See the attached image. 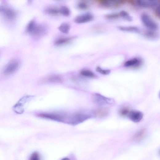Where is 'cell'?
<instances>
[{
  "label": "cell",
  "mask_w": 160,
  "mask_h": 160,
  "mask_svg": "<svg viewBox=\"0 0 160 160\" xmlns=\"http://www.w3.org/2000/svg\"><path fill=\"white\" fill-rule=\"evenodd\" d=\"M81 74L83 76L88 78H93L96 77V75L93 72L88 70H82L81 72Z\"/></svg>",
  "instance_id": "44dd1931"
},
{
  "label": "cell",
  "mask_w": 160,
  "mask_h": 160,
  "mask_svg": "<svg viewBox=\"0 0 160 160\" xmlns=\"http://www.w3.org/2000/svg\"><path fill=\"white\" fill-rule=\"evenodd\" d=\"M141 59L137 58H134L126 62L124 66L126 67H136L141 65L142 64Z\"/></svg>",
  "instance_id": "8fae6325"
},
{
  "label": "cell",
  "mask_w": 160,
  "mask_h": 160,
  "mask_svg": "<svg viewBox=\"0 0 160 160\" xmlns=\"http://www.w3.org/2000/svg\"><path fill=\"white\" fill-rule=\"evenodd\" d=\"M62 160H70V159L68 158H65L62 159Z\"/></svg>",
  "instance_id": "f546056e"
},
{
  "label": "cell",
  "mask_w": 160,
  "mask_h": 160,
  "mask_svg": "<svg viewBox=\"0 0 160 160\" xmlns=\"http://www.w3.org/2000/svg\"><path fill=\"white\" fill-rule=\"evenodd\" d=\"M94 18V16L91 13L88 12L78 16L74 21L78 24H83L91 21Z\"/></svg>",
  "instance_id": "ba28073f"
},
{
  "label": "cell",
  "mask_w": 160,
  "mask_h": 160,
  "mask_svg": "<svg viewBox=\"0 0 160 160\" xmlns=\"http://www.w3.org/2000/svg\"><path fill=\"white\" fill-rule=\"evenodd\" d=\"M96 70L99 73L105 75L109 74L111 72L110 70L104 69L99 67H97L96 68Z\"/></svg>",
  "instance_id": "d4e9b609"
},
{
  "label": "cell",
  "mask_w": 160,
  "mask_h": 160,
  "mask_svg": "<svg viewBox=\"0 0 160 160\" xmlns=\"http://www.w3.org/2000/svg\"><path fill=\"white\" fill-rule=\"evenodd\" d=\"M33 97L31 96H23L13 107V110L16 114H22L24 112V106L26 103L30 101Z\"/></svg>",
  "instance_id": "277c9868"
},
{
  "label": "cell",
  "mask_w": 160,
  "mask_h": 160,
  "mask_svg": "<svg viewBox=\"0 0 160 160\" xmlns=\"http://www.w3.org/2000/svg\"><path fill=\"white\" fill-rule=\"evenodd\" d=\"M130 111L128 107H124L120 109L119 114L122 116H128Z\"/></svg>",
  "instance_id": "cb8c5ba5"
},
{
  "label": "cell",
  "mask_w": 160,
  "mask_h": 160,
  "mask_svg": "<svg viewBox=\"0 0 160 160\" xmlns=\"http://www.w3.org/2000/svg\"><path fill=\"white\" fill-rule=\"evenodd\" d=\"M109 113V110L107 108H102L98 109L95 112V115L102 118L106 116Z\"/></svg>",
  "instance_id": "e0dca14e"
},
{
  "label": "cell",
  "mask_w": 160,
  "mask_h": 160,
  "mask_svg": "<svg viewBox=\"0 0 160 160\" xmlns=\"http://www.w3.org/2000/svg\"><path fill=\"white\" fill-rule=\"evenodd\" d=\"M45 11L48 14L53 16L57 15L60 13L59 9L54 6L47 7L45 9Z\"/></svg>",
  "instance_id": "2e32d148"
},
{
  "label": "cell",
  "mask_w": 160,
  "mask_h": 160,
  "mask_svg": "<svg viewBox=\"0 0 160 160\" xmlns=\"http://www.w3.org/2000/svg\"><path fill=\"white\" fill-rule=\"evenodd\" d=\"M62 81V78L57 75H51L46 78V82L50 83H59L61 82Z\"/></svg>",
  "instance_id": "5bb4252c"
},
{
  "label": "cell",
  "mask_w": 160,
  "mask_h": 160,
  "mask_svg": "<svg viewBox=\"0 0 160 160\" xmlns=\"http://www.w3.org/2000/svg\"><path fill=\"white\" fill-rule=\"evenodd\" d=\"M37 115L43 118L63 122H67L68 118L66 114L62 113H43L38 114Z\"/></svg>",
  "instance_id": "3957f363"
},
{
  "label": "cell",
  "mask_w": 160,
  "mask_h": 160,
  "mask_svg": "<svg viewBox=\"0 0 160 160\" xmlns=\"http://www.w3.org/2000/svg\"><path fill=\"white\" fill-rule=\"evenodd\" d=\"M60 31L64 34H67L69 32L70 29V26L67 23H64L60 26L58 28Z\"/></svg>",
  "instance_id": "d6986e66"
},
{
  "label": "cell",
  "mask_w": 160,
  "mask_h": 160,
  "mask_svg": "<svg viewBox=\"0 0 160 160\" xmlns=\"http://www.w3.org/2000/svg\"><path fill=\"white\" fill-rule=\"evenodd\" d=\"M119 16V14L118 13H112L108 14L106 15V18L109 19H115L118 18Z\"/></svg>",
  "instance_id": "4316f807"
},
{
  "label": "cell",
  "mask_w": 160,
  "mask_h": 160,
  "mask_svg": "<svg viewBox=\"0 0 160 160\" xmlns=\"http://www.w3.org/2000/svg\"><path fill=\"white\" fill-rule=\"evenodd\" d=\"M93 99L95 103L99 106L112 105L115 103L113 99L106 97L98 93L94 94Z\"/></svg>",
  "instance_id": "5b68a950"
},
{
  "label": "cell",
  "mask_w": 160,
  "mask_h": 160,
  "mask_svg": "<svg viewBox=\"0 0 160 160\" xmlns=\"http://www.w3.org/2000/svg\"><path fill=\"white\" fill-rule=\"evenodd\" d=\"M146 134L145 129H142L138 131L134 135L133 140L136 142H138L142 141L144 138Z\"/></svg>",
  "instance_id": "4fadbf2b"
},
{
  "label": "cell",
  "mask_w": 160,
  "mask_h": 160,
  "mask_svg": "<svg viewBox=\"0 0 160 160\" xmlns=\"http://www.w3.org/2000/svg\"><path fill=\"white\" fill-rule=\"evenodd\" d=\"M95 115V112L90 113H77L69 116L67 122L69 124L76 125L82 123Z\"/></svg>",
  "instance_id": "6da1fadb"
},
{
  "label": "cell",
  "mask_w": 160,
  "mask_h": 160,
  "mask_svg": "<svg viewBox=\"0 0 160 160\" xmlns=\"http://www.w3.org/2000/svg\"><path fill=\"white\" fill-rule=\"evenodd\" d=\"M128 116L132 122L138 123L142 121L143 117V114L141 111L131 110Z\"/></svg>",
  "instance_id": "9c48e42d"
},
{
  "label": "cell",
  "mask_w": 160,
  "mask_h": 160,
  "mask_svg": "<svg viewBox=\"0 0 160 160\" xmlns=\"http://www.w3.org/2000/svg\"><path fill=\"white\" fill-rule=\"evenodd\" d=\"M144 36L146 38L150 39H155L158 36L157 34L152 31L146 32L144 34Z\"/></svg>",
  "instance_id": "603a6c76"
},
{
  "label": "cell",
  "mask_w": 160,
  "mask_h": 160,
  "mask_svg": "<svg viewBox=\"0 0 160 160\" xmlns=\"http://www.w3.org/2000/svg\"><path fill=\"white\" fill-rule=\"evenodd\" d=\"M30 160H40L39 155L37 152L34 153L31 155Z\"/></svg>",
  "instance_id": "83f0119b"
},
{
  "label": "cell",
  "mask_w": 160,
  "mask_h": 160,
  "mask_svg": "<svg viewBox=\"0 0 160 160\" xmlns=\"http://www.w3.org/2000/svg\"><path fill=\"white\" fill-rule=\"evenodd\" d=\"M121 3V2L118 1H106L102 2L101 4L102 6L105 7H110L118 5Z\"/></svg>",
  "instance_id": "ffe728a7"
},
{
  "label": "cell",
  "mask_w": 160,
  "mask_h": 160,
  "mask_svg": "<svg viewBox=\"0 0 160 160\" xmlns=\"http://www.w3.org/2000/svg\"><path fill=\"white\" fill-rule=\"evenodd\" d=\"M120 17H122L126 21L131 22L133 21L132 17L126 11L122 10L119 13Z\"/></svg>",
  "instance_id": "ac0fdd59"
},
{
  "label": "cell",
  "mask_w": 160,
  "mask_h": 160,
  "mask_svg": "<svg viewBox=\"0 0 160 160\" xmlns=\"http://www.w3.org/2000/svg\"><path fill=\"white\" fill-rule=\"evenodd\" d=\"M160 7L159 5L158 6L155 8V12L156 14L158 17L160 16Z\"/></svg>",
  "instance_id": "f1b7e54d"
},
{
  "label": "cell",
  "mask_w": 160,
  "mask_h": 160,
  "mask_svg": "<svg viewBox=\"0 0 160 160\" xmlns=\"http://www.w3.org/2000/svg\"><path fill=\"white\" fill-rule=\"evenodd\" d=\"M142 21L143 25L151 30H155L158 28L157 24L146 13H143L141 15Z\"/></svg>",
  "instance_id": "8992f818"
},
{
  "label": "cell",
  "mask_w": 160,
  "mask_h": 160,
  "mask_svg": "<svg viewBox=\"0 0 160 160\" xmlns=\"http://www.w3.org/2000/svg\"><path fill=\"white\" fill-rule=\"evenodd\" d=\"M20 66V63L17 60H13L5 66L4 73L6 75H11L16 71Z\"/></svg>",
  "instance_id": "52a82bcc"
},
{
  "label": "cell",
  "mask_w": 160,
  "mask_h": 160,
  "mask_svg": "<svg viewBox=\"0 0 160 160\" xmlns=\"http://www.w3.org/2000/svg\"><path fill=\"white\" fill-rule=\"evenodd\" d=\"M46 27L43 25L38 24L34 21H31L28 25L27 30L30 34L36 36L44 34L47 31Z\"/></svg>",
  "instance_id": "7a4b0ae2"
},
{
  "label": "cell",
  "mask_w": 160,
  "mask_h": 160,
  "mask_svg": "<svg viewBox=\"0 0 160 160\" xmlns=\"http://www.w3.org/2000/svg\"><path fill=\"white\" fill-rule=\"evenodd\" d=\"M118 29L120 30L123 31L138 33L140 30L137 27L135 26H118Z\"/></svg>",
  "instance_id": "7c38bea8"
},
{
  "label": "cell",
  "mask_w": 160,
  "mask_h": 160,
  "mask_svg": "<svg viewBox=\"0 0 160 160\" xmlns=\"http://www.w3.org/2000/svg\"><path fill=\"white\" fill-rule=\"evenodd\" d=\"M136 4L138 6L143 8H156L159 5L156 1H138Z\"/></svg>",
  "instance_id": "30bf717a"
},
{
  "label": "cell",
  "mask_w": 160,
  "mask_h": 160,
  "mask_svg": "<svg viewBox=\"0 0 160 160\" xmlns=\"http://www.w3.org/2000/svg\"><path fill=\"white\" fill-rule=\"evenodd\" d=\"M60 13L65 16H68L70 14L69 9L66 6H62L59 9Z\"/></svg>",
  "instance_id": "7402d4cb"
},
{
  "label": "cell",
  "mask_w": 160,
  "mask_h": 160,
  "mask_svg": "<svg viewBox=\"0 0 160 160\" xmlns=\"http://www.w3.org/2000/svg\"><path fill=\"white\" fill-rule=\"evenodd\" d=\"M70 37H63L59 38L56 39L54 42V44L57 46H62L69 42L71 39Z\"/></svg>",
  "instance_id": "9a60e30c"
},
{
  "label": "cell",
  "mask_w": 160,
  "mask_h": 160,
  "mask_svg": "<svg viewBox=\"0 0 160 160\" xmlns=\"http://www.w3.org/2000/svg\"><path fill=\"white\" fill-rule=\"evenodd\" d=\"M87 3L84 2H79L77 4V7L80 9L85 10L87 9L88 7Z\"/></svg>",
  "instance_id": "484cf974"
}]
</instances>
